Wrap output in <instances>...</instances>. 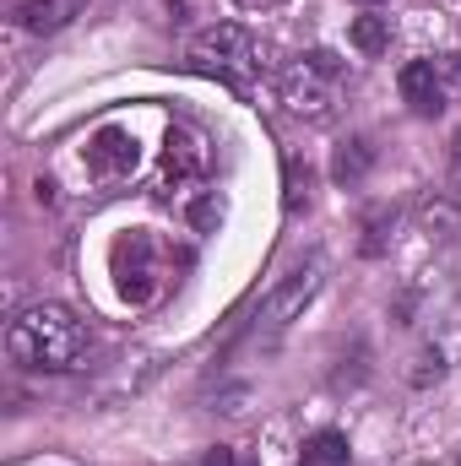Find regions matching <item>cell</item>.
Instances as JSON below:
<instances>
[{
    "mask_svg": "<svg viewBox=\"0 0 461 466\" xmlns=\"http://www.w3.org/2000/svg\"><path fill=\"white\" fill-rule=\"evenodd\" d=\"M5 352L22 369H44V374H66L82 369L93 352L87 320H77L66 304H33L5 326Z\"/></svg>",
    "mask_w": 461,
    "mask_h": 466,
    "instance_id": "6da1fadb",
    "label": "cell"
},
{
    "mask_svg": "<svg viewBox=\"0 0 461 466\" xmlns=\"http://www.w3.org/2000/svg\"><path fill=\"white\" fill-rule=\"evenodd\" d=\"M343 82H347L343 60L332 49H310L282 71V104H288V115L326 125L343 104Z\"/></svg>",
    "mask_w": 461,
    "mask_h": 466,
    "instance_id": "7a4b0ae2",
    "label": "cell"
},
{
    "mask_svg": "<svg viewBox=\"0 0 461 466\" xmlns=\"http://www.w3.org/2000/svg\"><path fill=\"white\" fill-rule=\"evenodd\" d=\"M321 282H326V255H310V260H299L266 299H261V309H255V320H250V348H277V337L304 315V304L321 293Z\"/></svg>",
    "mask_w": 461,
    "mask_h": 466,
    "instance_id": "3957f363",
    "label": "cell"
},
{
    "mask_svg": "<svg viewBox=\"0 0 461 466\" xmlns=\"http://www.w3.org/2000/svg\"><path fill=\"white\" fill-rule=\"evenodd\" d=\"M190 66L207 71V76H223V82H233V87H244V76L261 66V60H255L250 27H239V22H212L207 33L190 38Z\"/></svg>",
    "mask_w": 461,
    "mask_h": 466,
    "instance_id": "277c9868",
    "label": "cell"
},
{
    "mask_svg": "<svg viewBox=\"0 0 461 466\" xmlns=\"http://www.w3.org/2000/svg\"><path fill=\"white\" fill-rule=\"evenodd\" d=\"M402 98H407V109L424 119H435L446 104H451V93H446V82H440V66L435 60H413V66H402Z\"/></svg>",
    "mask_w": 461,
    "mask_h": 466,
    "instance_id": "5b68a950",
    "label": "cell"
},
{
    "mask_svg": "<svg viewBox=\"0 0 461 466\" xmlns=\"http://www.w3.org/2000/svg\"><path fill=\"white\" fill-rule=\"evenodd\" d=\"M207 168V147L190 136V130H169V147H163V174H158V196H169V185H185Z\"/></svg>",
    "mask_w": 461,
    "mask_h": 466,
    "instance_id": "8992f818",
    "label": "cell"
},
{
    "mask_svg": "<svg viewBox=\"0 0 461 466\" xmlns=\"http://www.w3.org/2000/svg\"><path fill=\"white\" fill-rule=\"evenodd\" d=\"M82 5H87V0H22V5H16V27H22V33H55V27H66L71 16H82Z\"/></svg>",
    "mask_w": 461,
    "mask_h": 466,
    "instance_id": "52a82bcc",
    "label": "cell"
},
{
    "mask_svg": "<svg viewBox=\"0 0 461 466\" xmlns=\"http://www.w3.org/2000/svg\"><path fill=\"white\" fill-rule=\"evenodd\" d=\"M93 168H104V174H130L136 168V136L130 130H98L93 136Z\"/></svg>",
    "mask_w": 461,
    "mask_h": 466,
    "instance_id": "ba28073f",
    "label": "cell"
},
{
    "mask_svg": "<svg viewBox=\"0 0 461 466\" xmlns=\"http://www.w3.org/2000/svg\"><path fill=\"white\" fill-rule=\"evenodd\" d=\"M369 168H374V147H369V136L343 141V147H337V157H332V179H337V185H358Z\"/></svg>",
    "mask_w": 461,
    "mask_h": 466,
    "instance_id": "9c48e42d",
    "label": "cell"
},
{
    "mask_svg": "<svg viewBox=\"0 0 461 466\" xmlns=\"http://www.w3.org/2000/svg\"><path fill=\"white\" fill-rule=\"evenodd\" d=\"M299 466H347V434H337V429L310 434L299 451Z\"/></svg>",
    "mask_w": 461,
    "mask_h": 466,
    "instance_id": "30bf717a",
    "label": "cell"
},
{
    "mask_svg": "<svg viewBox=\"0 0 461 466\" xmlns=\"http://www.w3.org/2000/svg\"><path fill=\"white\" fill-rule=\"evenodd\" d=\"M353 44L364 55H385L391 49V16H358L353 22Z\"/></svg>",
    "mask_w": 461,
    "mask_h": 466,
    "instance_id": "8fae6325",
    "label": "cell"
},
{
    "mask_svg": "<svg viewBox=\"0 0 461 466\" xmlns=\"http://www.w3.org/2000/svg\"><path fill=\"white\" fill-rule=\"evenodd\" d=\"M396 223V212L391 207H380V212H369V223H364V255H380L385 249V228Z\"/></svg>",
    "mask_w": 461,
    "mask_h": 466,
    "instance_id": "7c38bea8",
    "label": "cell"
},
{
    "mask_svg": "<svg viewBox=\"0 0 461 466\" xmlns=\"http://www.w3.org/2000/svg\"><path fill=\"white\" fill-rule=\"evenodd\" d=\"M424 228L435 233V238H446V233L456 228V207H446V201H440V207L424 201Z\"/></svg>",
    "mask_w": 461,
    "mask_h": 466,
    "instance_id": "4fadbf2b",
    "label": "cell"
},
{
    "mask_svg": "<svg viewBox=\"0 0 461 466\" xmlns=\"http://www.w3.org/2000/svg\"><path fill=\"white\" fill-rule=\"evenodd\" d=\"M446 374V363H440V352H418V369H413V385H429V380H440Z\"/></svg>",
    "mask_w": 461,
    "mask_h": 466,
    "instance_id": "5bb4252c",
    "label": "cell"
},
{
    "mask_svg": "<svg viewBox=\"0 0 461 466\" xmlns=\"http://www.w3.org/2000/svg\"><path fill=\"white\" fill-rule=\"evenodd\" d=\"M440 66V82H446V93L461 98V55H446V60H435Z\"/></svg>",
    "mask_w": 461,
    "mask_h": 466,
    "instance_id": "9a60e30c",
    "label": "cell"
},
{
    "mask_svg": "<svg viewBox=\"0 0 461 466\" xmlns=\"http://www.w3.org/2000/svg\"><path fill=\"white\" fill-rule=\"evenodd\" d=\"M451 185H456V196H461V130L451 136Z\"/></svg>",
    "mask_w": 461,
    "mask_h": 466,
    "instance_id": "2e32d148",
    "label": "cell"
},
{
    "mask_svg": "<svg viewBox=\"0 0 461 466\" xmlns=\"http://www.w3.org/2000/svg\"><path fill=\"white\" fill-rule=\"evenodd\" d=\"M207 466H233V456H229V451H212V461H207Z\"/></svg>",
    "mask_w": 461,
    "mask_h": 466,
    "instance_id": "e0dca14e",
    "label": "cell"
},
{
    "mask_svg": "<svg viewBox=\"0 0 461 466\" xmlns=\"http://www.w3.org/2000/svg\"><path fill=\"white\" fill-rule=\"evenodd\" d=\"M233 5H266V0H233Z\"/></svg>",
    "mask_w": 461,
    "mask_h": 466,
    "instance_id": "ac0fdd59",
    "label": "cell"
},
{
    "mask_svg": "<svg viewBox=\"0 0 461 466\" xmlns=\"http://www.w3.org/2000/svg\"><path fill=\"white\" fill-rule=\"evenodd\" d=\"M364 5H380V0H364Z\"/></svg>",
    "mask_w": 461,
    "mask_h": 466,
    "instance_id": "d6986e66",
    "label": "cell"
}]
</instances>
